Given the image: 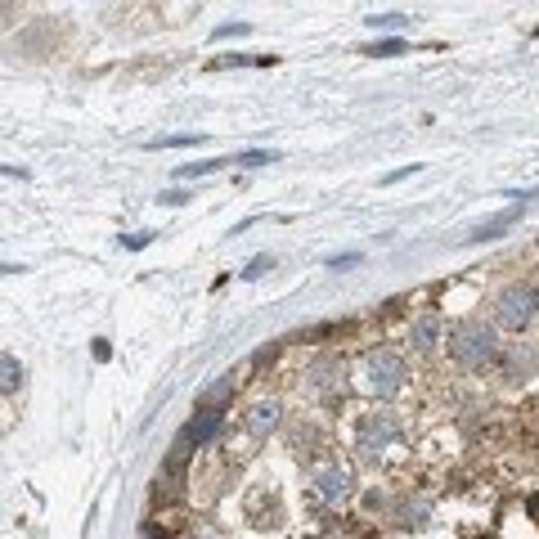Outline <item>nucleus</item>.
<instances>
[{
	"label": "nucleus",
	"instance_id": "6",
	"mask_svg": "<svg viewBox=\"0 0 539 539\" xmlns=\"http://www.w3.org/2000/svg\"><path fill=\"white\" fill-rule=\"evenodd\" d=\"M279 413H283L279 401H257L248 409V431H252V436H270V431L279 427Z\"/></svg>",
	"mask_w": 539,
	"mask_h": 539
},
{
	"label": "nucleus",
	"instance_id": "10",
	"mask_svg": "<svg viewBox=\"0 0 539 539\" xmlns=\"http://www.w3.org/2000/svg\"><path fill=\"white\" fill-rule=\"evenodd\" d=\"M508 364H513V374H517V378L526 383V374L535 369V351H522V346H517V351L508 355Z\"/></svg>",
	"mask_w": 539,
	"mask_h": 539
},
{
	"label": "nucleus",
	"instance_id": "9",
	"mask_svg": "<svg viewBox=\"0 0 539 539\" xmlns=\"http://www.w3.org/2000/svg\"><path fill=\"white\" fill-rule=\"evenodd\" d=\"M513 221H517V212H504V216H495L490 225H481V230H477V234H468V239H472V243H481V239H499V230H508Z\"/></svg>",
	"mask_w": 539,
	"mask_h": 539
},
{
	"label": "nucleus",
	"instance_id": "3",
	"mask_svg": "<svg viewBox=\"0 0 539 539\" xmlns=\"http://www.w3.org/2000/svg\"><path fill=\"white\" fill-rule=\"evenodd\" d=\"M495 319H499L504 328L522 333V328L535 319V288H531V283H513V288H504L499 301H495Z\"/></svg>",
	"mask_w": 539,
	"mask_h": 539
},
{
	"label": "nucleus",
	"instance_id": "15",
	"mask_svg": "<svg viewBox=\"0 0 539 539\" xmlns=\"http://www.w3.org/2000/svg\"><path fill=\"white\" fill-rule=\"evenodd\" d=\"M239 162H243V166H266V162H274V153H243Z\"/></svg>",
	"mask_w": 539,
	"mask_h": 539
},
{
	"label": "nucleus",
	"instance_id": "1",
	"mask_svg": "<svg viewBox=\"0 0 539 539\" xmlns=\"http://www.w3.org/2000/svg\"><path fill=\"white\" fill-rule=\"evenodd\" d=\"M449 355L468 369H486L499 360V333L481 319H459L449 328Z\"/></svg>",
	"mask_w": 539,
	"mask_h": 539
},
{
	"label": "nucleus",
	"instance_id": "13",
	"mask_svg": "<svg viewBox=\"0 0 539 539\" xmlns=\"http://www.w3.org/2000/svg\"><path fill=\"white\" fill-rule=\"evenodd\" d=\"M225 157H216V162H194V166H180V180H194V175H207V171H216Z\"/></svg>",
	"mask_w": 539,
	"mask_h": 539
},
{
	"label": "nucleus",
	"instance_id": "12",
	"mask_svg": "<svg viewBox=\"0 0 539 539\" xmlns=\"http://www.w3.org/2000/svg\"><path fill=\"white\" fill-rule=\"evenodd\" d=\"M0 369H5V392H14V387H18V378H23V374H18V360H14V355H9V351H5V360H0Z\"/></svg>",
	"mask_w": 539,
	"mask_h": 539
},
{
	"label": "nucleus",
	"instance_id": "21",
	"mask_svg": "<svg viewBox=\"0 0 539 539\" xmlns=\"http://www.w3.org/2000/svg\"><path fill=\"white\" fill-rule=\"evenodd\" d=\"M526 513H531V522H539V490L526 499Z\"/></svg>",
	"mask_w": 539,
	"mask_h": 539
},
{
	"label": "nucleus",
	"instance_id": "18",
	"mask_svg": "<svg viewBox=\"0 0 539 539\" xmlns=\"http://www.w3.org/2000/svg\"><path fill=\"white\" fill-rule=\"evenodd\" d=\"M355 261H360V252H346V257H333L328 266H333V270H342V266H355Z\"/></svg>",
	"mask_w": 539,
	"mask_h": 539
},
{
	"label": "nucleus",
	"instance_id": "5",
	"mask_svg": "<svg viewBox=\"0 0 539 539\" xmlns=\"http://www.w3.org/2000/svg\"><path fill=\"white\" fill-rule=\"evenodd\" d=\"M346 495H351V477H346L342 468H319V472H315V499L342 504Z\"/></svg>",
	"mask_w": 539,
	"mask_h": 539
},
{
	"label": "nucleus",
	"instance_id": "19",
	"mask_svg": "<svg viewBox=\"0 0 539 539\" xmlns=\"http://www.w3.org/2000/svg\"><path fill=\"white\" fill-rule=\"evenodd\" d=\"M122 243H127V248H144V243H153V234L144 230V234H131V239H122Z\"/></svg>",
	"mask_w": 539,
	"mask_h": 539
},
{
	"label": "nucleus",
	"instance_id": "17",
	"mask_svg": "<svg viewBox=\"0 0 539 539\" xmlns=\"http://www.w3.org/2000/svg\"><path fill=\"white\" fill-rule=\"evenodd\" d=\"M409 175H418V162H413V166H404V171H392V175H387V184H396V180H409Z\"/></svg>",
	"mask_w": 539,
	"mask_h": 539
},
{
	"label": "nucleus",
	"instance_id": "16",
	"mask_svg": "<svg viewBox=\"0 0 539 539\" xmlns=\"http://www.w3.org/2000/svg\"><path fill=\"white\" fill-rule=\"evenodd\" d=\"M401 50H404L401 41H383V45H374L369 54H401Z\"/></svg>",
	"mask_w": 539,
	"mask_h": 539
},
{
	"label": "nucleus",
	"instance_id": "4",
	"mask_svg": "<svg viewBox=\"0 0 539 539\" xmlns=\"http://www.w3.org/2000/svg\"><path fill=\"white\" fill-rule=\"evenodd\" d=\"M396 436H401V427H396L392 413H369L360 422V454H383Z\"/></svg>",
	"mask_w": 539,
	"mask_h": 539
},
{
	"label": "nucleus",
	"instance_id": "2",
	"mask_svg": "<svg viewBox=\"0 0 539 539\" xmlns=\"http://www.w3.org/2000/svg\"><path fill=\"white\" fill-rule=\"evenodd\" d=\"M364 387H369L378 401L396 396L404 387V360L392 355V351H374V355L364 360Z\"/></svg>",
	"mask_w": 539,
	"mask_h": 539
},
{
	"label": "nucleus",
	"instance_id": "11",
	"mask_svg": "<svg viewBox=\"0 0 539 539\" xmlns=\"http://www.w3.org/2000/svg\"><path fill=\"white\" fill-rule=\"evenodd\" d=\"M364 23H369V27H378V32H401L409 18H404V14H374V18H364Z\"/></svg>",
	"mask_w": 539,
	"mask_h": 539
},
{
	"label": "nucleus",
	"instance_id": "20",
	"mask_svg": "<svg viewBox=\"0 0 539 539\" xmlns=\"http://www.w3.org/2000/svg\"><path fill=\"white\" fill-rule=\"evenodd\" d=\"M157 203H171V207H180V203H184V194H180V189H166Z\"/></svg>",
	"mask_w": 539,
	"mask_h": 539
},
{
	"label": "nucleus",
	"instance_id": "7",
	"mask_svg": "<svg viewBox=\"0 0 539 539\" xmlns=\"http://www.w3.org/2000/svg\"><path fill=\"white\" fill-rule=\"evenodd\" d=\"M436 333H440V315H422V319H413V328H409V342H413L418 351H427V346L436 342Z\"/></svg>",
	"mask_w": 539,
	"mask_h": 539
},
{
	"label": "nucleus",
	"instance_id": "8",
	"mask_svg": "<svg viewBox=\"0 0 539 539\" xmlns=\"http://www.w3.org/2000/svg\"><path fill=\"white\" fill-rule=\"evenodd\" d=\"M234 387H239V378H234V374H225V378H221L212 392H203V401H198V404H203V409H212V413H221V409H225V401L234 396Z\"/></svg>",
	"mask_w": 539,
	"mask_h": 539
},
{
	"label": "nucleus",
	"instance_id": "14",
	"mask_svg": "<svg viewBox=\"0 0 539 539\" xmlns=\"http://www.w3.org/2000/svg\"><path fill=\"white\" fill-rule=\"evenodd\" d=\"M270 266H274V261H270V257H257V261H252V266L243 270V279H261V274H266Z\"/></svg>",
	"mask_w": 539,
	"mask_h": 539
}]
</instances>
